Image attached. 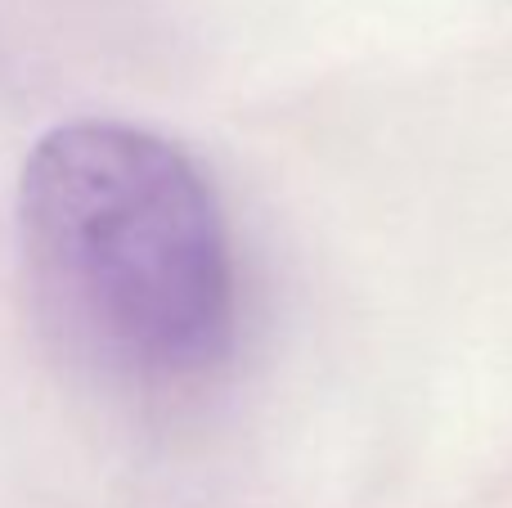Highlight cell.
<instances>
[{
    "label": "cell",
    "instance_id": "cell-1",
    "mask_svg": "<svg viewBox=\"0 0 512 508\" xmlns=\"http://www.w3.org/2000/svg\"><path fill=\"white\" fill-rule=\"evenodd\" d=\"M18 234L41 311L99 369L176 387L230 356V230L171 140L126 122L50 131L23 167Z\"/></svg>",
    "mask_w": 512,
    "mask_h": 508
}]
</instances>
